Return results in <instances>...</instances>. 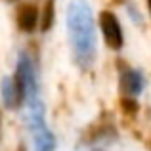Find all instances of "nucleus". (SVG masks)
<instances>
[{
	"label": "nucleus",
	"mask_w": 151,
	"mask_h": 151,
	"mask_svg": "<svg viewBox=\"0 0 151 151\" xmlns=\"http://www.w3.org/2000/svg\"><path fill=\"white\" fill-rule=\"evenodd\" d=\"M17 151H25V147H19V149H17Z\"/></svg>",
	"instance_id": "1a4fd4ad"
},
{
	"label": "nucleus",
	"mask_w": 151,
	"mask_h": 151,
	"mask_svg": "<svg viewBox=\"0 0 151 151\" xmlns=\"http://www.w3.org/2000/svg\"><path fill=\"white\" fill-rule=\"evenodd\" d=\"M100 25H101L103 37H105V42L113 50H119L122 46V31H121L117 17L113 14H109V12H103L100 15Z\"/></svg>",
	"instance_id": "20e7f679"
},
{
	"label": "nucleus",
	"mask_w": 151,
	"mask_h": 151,
	"mask_svg": "<svg viewBox=\"0 0 151 151\" xmlns=\"http://www.w3.org/2000/svg\"><path fill=\"white\" fill-rule=\"evenodd\" d=\"M15 81L23 92V100H29V103L38 101V84H37V71H35L33 59L27 54L19 55L17 71H15Z\"/></svg>",
	"instance_id": "f03ea898"
},
{
	"label": "nucleus",
	"mask_w": 151,
	"mask_h": 151,
	"mask_svg": "<svg viewBox=\"0 0 151 151\" xmlns=\"http://www.w3.org/2000/svg\"><path fill=\"white\" fill-rule=\"evenodd\" d=\"M67 27H69V37L77 61L81 65H90L96 54V38H94L92 14L84 0H73L69 4Z\"/></svg>",
	"instance_id": "f257e3e1"
},
{
	"label": "nucleus",
	"mask_w": 151,
	"mask_h": 151,
	"mask_svg": "<svg viewBox=\"0 0 151 151\" xmlns=\"http://www.w3.org/2000/svg\"><path fill=\"white\" fill-rule=\"evenodd\" d=\"M147 2H149V10H151V0H147Z\"/></svg>",
	"instance_id": "9d476101"
},
{
	"label": "nucleus",
	"mask_w": 151,
	"mask_h": 151,
	"mask_svg": "<svg viewBox=\"0 0 151 151\" xmlns=\"http://www.w3.org/2000/svg\"><path fill=\"white\" fill-rule=\"evenodd\" d=\"M54 23V0H48L44 6V14H42V31H48Z\"/></svg>",
	"instance_id": "6e6552de"
},
{
	"label": "nucleus",
	"mask_w": 151,
	"mask_h": 151,
	"mask_svg": "<svg viewBox=\"0 0 151 151\" xmlns=\"http://www.w3.org/2000/svg\"><path fill=\"white\" fill-rule=\"evenodd\" d=\"M29 121H31V130L35 134V149L37 151H54V147H55L54 134L46 128L42 113H29Z\"/></svg>",
	"instance_id": "7ed1b4c3"
},
{
	"label": "nucleus",
	"mask_w": 151,
	"mask_h": 151,
	"mask_svg": "<svg viewBox=\"0 0 151 151\" xmlns=\"http://www.w3.org/2000/svg\"><path fill=\"white\" fill-rule=\"evenodd\" d=\"M38 21V14H37V8L31 6V4H25V6L19 8L17 12V25L21 31H33L35 25H37Z\"/></svg>",
	"instance_id": "0eeeda50"
},
{
	"label": "nucleus",
	"mask_w": 151,
	"mask_h": 151,
	"mask_svg": "<svg viewBox=\"0 0 151 151\" xmlns=\"http://www.w3.org/2000/svg\"><path fill=\"white\" fill-rule=\"evenodd\" d=\"M2 96H4V101H6L8 107L21 105L23 92H21V88H19L15 77L14 78H4V82H2Z\"/></svg>",
	"instance_id": "423d86ee"
},
{
	"label": "nucleus",
	"mask_w": 151,
	"mask_h": 151,
	"mask_svg": "<svg viewBox=\"0 0 151 151\" xmlns=\"http://www.w3.org/2000/svg\"><path fill=\"white\" fill-rule=\"evenodd\" d=\"M121 86H122V92L128 94V96H138L144 88V78L138 71L134 69H126L122 73V78H121Z\"/></svg>",
	"instance_id": "39448f33"
}]
</instances>
